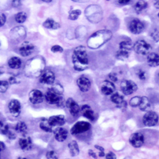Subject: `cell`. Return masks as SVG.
I'll use <instances>...</instances> for the list:
<instances>
[{
    "mask_svg": "<svg viewBox=\"0 0 159 159\" xmlns=\"http://www.w3.org/2000/svg\"><path fill=\"white\" fill-rule=\"evenodd\" d=\"M72 61L75 70L82 71L89 67V60L87 50L84 46L75 48L72 55Z\"/></svg>",
    "mask_w": 159,
    "mask_h": 159,
    "instance_id": "6da1fadb",
    "label": "cell"
},
{
    "mask_svg": "<svg viewBox=\"0 0 159 159\" xmlns=\"http://www.w3.org/2000/svg\"><path fill=\"white\" fill-rule=\"evenodd\" d=\"M44 99L49 104L60 107L65 106L66 101L62 95V89L53 87L48 89L44 95Z\"/></svg>",
    "mask_w": 159,
    "mask_h": 159,
    "instance_id": "7a4b0ae2",
    "label": "cell"
},
{
    "mask_svg": "<svg viewBox=\"0 0 159 159\" xmlns=\"http://www.w3.org/2000/svg\"><path fill=\"white\" fill-rule=\"evenodd\" d=\"M132 45L130 41L125 40L120 43L119 50L116 53V57L119 60H125L127 58L132 51Z\"/></svg>",
    "mask_w": 159,
    "mask_h": 159,
    "instance_id": "3957f363",
    "label": "cell"
},
{
    "mask_svg": "<svg viewBox=\"0 0 159 159\" xmlns=\"http://www.w3.org/2000/svg\"><path fill=\"white\" fill-rule=\"evenodd\" d=\"M91 125L86 121H79L70 128V133L72 135H79L89 132L91 129Z\"/></svg>",
    "mask_w": 159,
    "mask_h": 159,
    "instance_id": "277c9868",
    "label": "cell"
},
{
    "mask_svg": "<svg viewBox=\"0 0 159 159\" xmlns=\"http://www.w3.org/2000/svg\"><path fill=\"white\" fill-rule=\"evenodd\" d=\"M120 88L121 92L125 95H130L138 90L137 84L130 80H122L120 84Z\"/></svg>",
    "mask_w": 159,
    "mask_h": 159,
    "instance_id": "5b68a950",
    "label": "cell"
},
{
    "mask_svg": "<svg viewBox=\"0 0 159 159\" xmlns=\"http://www.w3.org/2000/svg\"><path fill=\"white\" fill-rule=\"evenodd\" d=\"M132 48L136 53L142 55H147L152 50V46L143 40L137 41Z\"/></svg>",
    "mask_w": 159,
    "mask_h": 159,
    "instance_id": "8992f818",
    "label": "cell"
},
{
    "mask_svg": "<svg viewBox=\"0 0 159 159\" xmlns=\"http://www.w3.org/2000/svg\"><path fill=\"white\" fill-rule=\"evenodd\" d=\"M159 120L158 115L152 111H148L145 112L142 117V123L145 127H151L157 125Z\"/></svg>",
    "mask_w": 159,
    "mask_h": 159,
    "instance_id": "52a82bcc",
    "label": "cell"
},
{
    "mask_svg": "<svg viewBox=\"0 0 159 159\" xmlns=\"http://www.w3.org/2000/svg\"><path fill=\"white\" fill-rule=\"evenodd\" d=\"M145 142L144 134L142 132H137L132 133L129 138L130 144L134 148H139L142 147Z\"/></svg>",
    "mask_w": 159,
    "mask_h": 159,
    "instance_id": "ba28073f",
    "label": "cell"
},
{
    "mask_svg": "<svg viewBox=\"0 0 159 159\" xmlns=\"http://www.w3.org/2000/svg\"><path fill=\"white\" fill-rule=\"evenodd\" d=\"M65 106L73 117H77L81 113V107L72 98H69L66 101Z\"/></svg>",
    "mask_w": 159,
    "mask_h": 159,
    "instance_id": "9c48e42d",
    "label": "cell"
},
{
    "mask_svg": "<svg viewBox=\"0 0 159 159\" xmlns=\"http://www.w3.org/2000/svg\"><path fill=\"white\" fill-rule=\"evenodd\" d=\"M55 75L54 72L49 69L44 70L39 77V82L45 85H52L55 81Z\"/></svg>",
    "mask_w": 159,
    "mask_h": 159,
    "instance_id": "30bf717a",
    "label": "cell"
},
{
    "mask_svg": "<svg viewBox=\"0 0 159 159\" xmlns=\"http://www.w3.org/2000/svg\"><path fill=\"white\" fill-rule=\"evenodd\" d=\"M110 100L111 102L115 104L117 107L120 110H125L127 107V103L125 100L124 97L118 92L112 94Z\"/></svg>",
    "mask_w": 159,
    "mask_h": 159,
    "instance_id": "8fae6325",
    "label": "cell"
},
{
    "mask_svg": "<svg viewBox=\"0 0 159 159\" xmlns=\"http://www.w3.org/2000/svg\"><path fill=\"white\" fill-rule=\"evenodd\" d=\"M128 28L132 33L134 35H138L143 31L145 27L143 23L140 20L134 18L129 23Z\"/></svg>",
    "mask_w": 159,
    "mask_h": 159,
    "instance_id": "7c38bea8",
    "label": "cell"
},
{
    "mask_svg": "<svg viewBox=\"0 0 159 159\" xmlns=\"http://www.w3.org/2000/svg\"><path fill=\"white\" fill-rule=\"evenodd\" d=\"M77 85L81 92L86 93L91 88V82L86 76L82 75L77 80Z\"/></svg>",
    "mask_w": 159,
    "mask_h": 159,
    "instance_id": "4fadbf2b",
    "label": "cell"
},
{
    "mask_svg": "<svg viewBox=\"0 0 159 159\" xmlns=\"http://www.w3.org/2000/svg\"><path fill=\"white\" fill-rule=\"evenodd\" d=\"M81 113L91 122H94L96 120V114L89 105H83L81 107Z\"/></svg>",
    "mask_w": 159,
    "mask_h": 159,
    "instance_id": "5bb4252c",
    "label": "cell"
},
{
    "mask_svg": "<svg viewBox=\"0 0 159 159\" xmlns=\"http://www.w3.org/2000/svg\"><path fill=\"white\" fill-rule=\"evenodd\" d=\"M35 47L33 44L29 41L23 42L19 48V52L23 57H27L31 55L34 51Z\"/></svg>",
    "mask_w": 159,
    "mask_h": 159,
    "instance_id": "9a60e30c",
    "label": "cell"
},
{
    "mask_svg": "<svg viewBox=\"0 0 159 159\" xmlns=\"http://www.w3.org/2000/svg\"><path fill=\"white\" fill-rule=\"evenodd\" d=\"M29 100L33 104H39L44 101V95L40 90L34 89L30 92Z\"/></svg>",
    "mask_w": 159,
    "mask_h": 159,
    "instance_id": "2e32d148",
    "label": "cell"
},
{
    "mask_svg": "<svg viewBox=\"0 0 159 159\" xmlns=\"http://www.w3.org/2000/svg\"><path fill=\"white\" fill-rule=\"evenodd\" d=\"M101 93L106 95H111L116 91V86L110 80H105L102 82L101 87Z\"/></svg>",
    "mask_w": 159,
    "mask_h": 159,
    "instance_id": "e0dca14e",
    "label": "cell"
},
{
    "mask_svg": "<svg viewBox=\"0 0 159 159\" xmlns=\"http://www.w3.org/2000/svg\"><path fill=\"white\" fill-rule=\"evenodd\" d=\"M21 104L18 100L13 99L8 104V109L10 113L15 117H18L21 113Z\"/></svg>",
    "mask_w": 159,
    "mask_h": 159,
    "instance_id": "ac0fdd59",
    "label": "cell"
},
{
    "mask_svg": "<svg viewBox=\"0 0 159 159\" xmlns=\"http://www.w3.org/2000/svg\"><path fill=\"white\" fill-rule=\"evenodd\" d=\"M55 139L59 142H64L68 137V131L66 128L59 127L54 131Z\"/></svg>",
    "mask_w": 159,
    "mask_h": 159,
    "instance_id": "d6986e66",
    "label": "cell"
},
{
    "mask_svg": "<svg viewBox=\"0 0 159 159\" xmlns=\"http://www.w3.org/2000/svg\"><path fill=\"white\" fill-rule=\"evenodd\" d=\"M48 122L51 126L53 127H62L66 123V118L62 115L51 116L48 118Z\"/></svg>",
    "mask_w": 159,
    "mask_h": 159,
    "instance_id": "ffe728a7",
    "label": "cell"
},
{
    "mask_svg": "<svg viewBox=\"0 0 159 159\" xmlns=\"http://www.w3.org/2000/svg\"><path fill=\"white\" fill-rule=\"evenodd\" d=\"M138 107L141 111L147 112L152 110V104L148 97L143 96L141 97V101Z\"/></svg>",
    "mask_w": 159,
    "mask_h": 159,
    "instance_id": "44dd1931",
    "label": "cell"
},
{
    "mask_svg": "<svg viewBox=\"0 0 159 159\" xmlns=\"http://www.w3.org/2000/svg\"><path fill=\"white\" fill-rule=\"evenodd\" d=\"M147 63L151 67L159 66V55L156 53H150L147 55Z\"/></svg>",
    "mask_w": 159,
    "mask_h": 159,
    "instance_id": "7402d4cb",
    "label": "cell"
},
{
    "mask_svg": "<svg viewBox=\"0 0 159 159\" xmlns=\"http://www.w3.org/2000/svg\"><path fill=\"white\" fill-rule=\"evenodd\" d=\"M19 145L23 151H28L33 147V142L31 138H21L19 140Z\"/></svg>",
    "mask_w": 159,
    "mask_h": 159,
    "instance_id": "603a6c76",
    "label": "cell"
},
{
    "mask_svg": "<svg viewBox=\"0 0 159 159\" xmlns=\"http://www.w3.org/2000/svg\"><path fill=\"white\" fill-rule=\"evenodd\" d=\"M68 148L69 150L70 154L72 157H76L79 155L80 150L77 142L75 140H72L68 143Z\"/></svg>",
    "mask_w": 159,
    "mask_h": 159,
    "instance_id": "cb8c5ba5",
    "label": "cell"
},
{
    "mask_svg": "<svg viewBox=\"0 0 159 159\" xmlns=\"http://www.w3.org/2000/svg\"><path fill=\"white\" fill-rule=\"evenodd\" d=\"M8 66L12 69H19L21 68L22 65L21 60L16 56L11 57L8 62Z\"/></svg>",
    "mask_w": 159,
    "mask_h": 159,
    "instance_id": "d4e9b609",
    "label": "cell"
},
{
    "mask_svg": "<svg viewBox=\"0 0 159 159\" xmlns=\"http://www.w3.org/2000/svg\"><path fill=\"white\" fill-rule=\"evenodd\" d=\"M12 36H15V38L20 37V39L24 38L26 36V30L25 28L23 26H18L13 29L11 31Z\"/></svg>",
    "mask_w": 159,
    "mask_h": 159,
    "instance_id": "484cf974",
    "label": "cell"
},
{
    "mask_svg": "<svg viewBox=\"0 0 159 159\" xmlns=\"http://www.w3.org/2000/svg\"><path fill=\"white\" fill-rule=\"evenodd\" d=\"M43 26L48 29H52V30H57L60 28L59 23L55 22L53 19L48 18L43 24Z\"/></svg>",
    "mask_w": 159,
    "mask_h": 159,
    "instance_id": "4316f807",
    "label": "cell"
},
{
    "mask_svg": "<svg viewBox=\"0 0 159 159\" xmlns=\"http://www.w3.org/2000/svg\"><path fill=\"white\" fill-rule=\"evenodd\" d=\"M15 129L17 133H20L23 135L26 134L28 132V127L26 124L23 122H18L15 125Z\"/></svg>",
    "mask_w": 159,
    "mask_h": 159,
    "instance_id": "83f0119b",
    "label": "cell"
},
{
    "mask_svg": "<svg viewBox=\"0 0 159 159\" xmlns=\"http://www.w3.org/2000/svg\"><path fill=\"white\" fill-rule=\"evenodd\" d=\"M148 7V3L143 0H139L134 5V10L137 13H140Z\"/></svg>",
    "mask_w": 159,
    "mask_h": 159,
    "instance_id": "f1b7e54d",
    "label": "cell"
},
{
    "mask_svg": "<svg viewBox=\"0 0 159 159\" xmlns=\"http://www.w3.org/2000/svg\"><path fill=\"white\" fill-rule=\"evenodd\" d=\"M39 127L44 132H52L53 129L52 127L50 125L48 119H43L41 120L39 123Z\"/></svg>",
    "mask_w": 159,
    "mask_h": 159,
    "instance_id": "f546056e",
    "label": "cell"
},
{
    "mask_svg": "<svg viewBox=\"0 0 159 159\" xmlns=\"http://www.w3.org/2000/svg\"><path fill=\"white\" fill-rule=\"evenodd\" d=\"M135 75L139 80L142 82H145L147 78V72L142 68L137 69L135 71Z\"/></svg>",
    "mask_w": 159,
    "mask_h": 159,
    "instance_id": "4dcf8cb0",
    "label": "cell"
},
{
    "mask_svg": "<svg viewBox=\"0 0 159 159\" xmlns=\"http://www.w3.org/2000/svg\"><path fill=\"white\" fill-rule=\"evenodd\" d=\"M27 19V13L25 12H20L16 15L15 20L18 23L21 24L25 22Z\"/></svg>",
    "mask_w": 159,
    "mask_h": 159,
    "instance_id": "1f68e13d",
    "label": "cell"
},
{
    "mask_svg": "<svg viewBox=\"0 0 159 159\" xmlns=\"http://www.w3.org/2000/svg\"><path fill=\"white\" fill-rule=\"evenodd\" d=\"M81 15V11L80 10H74L69 12L68 18L70 20H76Z\"/></svg>",
    "mask_w": 159,
    "mask_h": 159,
    "instance_id": "d6a6232c",
    "label": "cell"
},
{
    "mask_svg": "<svg viewBox=\"0 0 159 159\" xmlns=\"http://www.w3.org/2000/svg\"><path fill=\"white\" fill-rule=\"evenodd\" d=\"M141 97H142L140 96H135L132 97L129 101V105L134 108L139 107L141 101Z\"/></svg>",
    "mask_w": 159,
    "mask_h": 159,
    "instance_id": "836d02e7",
    "label": "cell"
},
{
    "mask_svg": "<svg viewBox=\"0 0 159 159\" xmlns=\"http://www.w3.org/2000/svg\"><path fill=\"white\" fill-rule=\"evenodd\" d=\"M9 87V83L5 80L0 81V93H5L7 91Z\"/></svg>",
    "mask_w": 159,
    "mask_h": 159,
    "instance_id": "e575fe53",
    "label": "cell"
},
{
    "mask_svg": "<svg viewBox=\"0 0 159 159\" xmlns=\"http://www.w3.org/2000/svg\"><path fill=\"white\" fill-rule=\"evenodd\" d=\"M94 148L98 151V157H104L106 155V153H105V149L104 147H102L101 145H94Z\"/></svg>",
    "mask_w": 159,
    "mask_h": 159,
    "instance_id": "d590c367",
    "label": "cell"
},
{
    "mask_svg": "<svg viewBox=\"0 0 159 159\" xmlns=\"http://www.w3.org/2000/svg\"><path fill=\"white\" fill-rule=\"evenodd\" d=\"M108 78L109 79V80H110L113 83H116V82H118L119 81L118 75L117 74V73H115V72H111V73H109L108 75Z\"/></svg>",
    "mask_w": 159,
    "mask_h": 159,
    "instance_id": "8d00e7d4",
    "label": "cell"
},
{
    "mask_svg": "<svg viewBox=\"0 0 159 159\" xmlns=\"http://www.w3.org/2000/svg\"><path fill=\"white\" fill-rule=\"evenodd\" d=\"M46 158L47 159H58L59 156L56 152L54 150H50L47 152Z\"/></svg>",
    "mask_w": 159,
    "mask_h": 159,
    "instance_id": "74e56055",
    "label": "cell"
},
{
    "mask_svg": "<svg viewBox=\"0 0 159 159\" xmlns=\"http://www.w3.org/2000/svg\"><path fill=\"white\" fill-rule=\"evenodd\" d=\"M51 50L53 53H62L63 52V48L59 45H54L51 47Z\"/></svg>",
    "mask_w": 159,
    "mask_h": 159,
    "instance_id": "f35d334b",
    "label": "cell"
},
{
    "mask_svg": "<svg viewBox=\"0 0 159 159\" xmlns=\"http://www.w3.org/2000/svg\"><path fill=\"white\" fill-rule=\"evenodd\" d=\"M6 22H7L6 15L4 13L0 12V27L3 26L6 23Z\"/></svg>",
    "mask_w": 159,
    "mask_h": 159,
    "instance_id": "ab89813d",
    "label": "cell"
},
{
    "mask_svg": "<svg viewBox=\"0 0 159 159\" xmlns=\"http://www.w3.org/2000/svg\"><path fill=\"white\" fill-rule=\"evenodd\" d=\"M106 159H117V156L116 153L112 151L109 152L105 155Z\"/></svg>",
    "mask_w": 159,
    "mask_h": 159,
    "instance_id": "60d3db41",
    "label": "cell"
},
{
    "mask_svg": "<svg viewBox=\"0 0 159 159\" xmlns=\"http://www.w3.org/2000/svg\"><path fill=\"white\" fill-rule=\"evenodd\" d=\"M88 153V155H89L91 157H92L93 158H94V159H98V154H97L93 150H92V149H89Z\"/></svg>",
    "mask_w": 159,
    "mask_h": 159,
    "instance_id": "b9f144b4",
    "label": "cell"
},
{
    "mask_svg": "<svg viewBox=\"0 0 159 159\" xmlns=\"http://www.w3.org/2000/svg\"><path fill=\"white\" fill-rule=\"evenodd\" d=\"M131 0H118V2L119 4L122 5H125L130 3Z\"/></svg>",
    "mask_w": 159,
    "mask_h": 159,
    "instance_id": "7bdbcfd3",
    "label": "cell"
},
{
    "mask_svg": "<svg viewBox=\"0 0 159 159\" xmlns=\"http://www.w3.org/2000/svg\"><path fill=\"white\" fill-rule=\"evenodd\" d=\"M10 83L11 84H16V78L15 77H11L9 79Z\"/></svg>",
    "mask_w": 159,
    "mask_h": 159,
    "instance_id": "ee69618b",
    "label": "cell"
},
{
    "mask_svg": "<svg viewBox=\"0 0 159 159\" xmlns=\"http://www.w3.org/2000/svg\"><path fill=\"white\" fill-rule=\"evenodd\" d=\"M20 5V0H13V5L15 7H18Z\"/></svg>",
    "mask_w": 159,
    "mask_h": 159,
    "instance_id": "f6af8a7d",
    "label": "cell"
},
{
    "mask_svg": "<svg viewBox=\"0 0 159 159\" xmlns=\"http://www.w3.org/2000/svg\"><path fill=\"white\" fill-rule=\"evenodd\" d=\"M5 144L2 142L0 141V153L3 152L5 150Z\"/></svg>",
    "mask_w": 159,
    "mask_h": 159,
    "instance_id": "bcb514c9",
    "label": "cell"
},
{
    "mask_svg": "<svg viewBox=\"0 0 159 159\" xmlns=\"http://www.w3.org/2000/svg\"><path fill=\"white\" fill-rule=\"evenodd\" d=\"M154 7L157 9H159V0H155L154 2Z\"/></svg>",
    "mask_w": 159,
    "mask_h": 159,
    "instance_id": "7dc6e473",
    "label": "cell"
},
{
    "mask_svg": "<svg viewBox=\"0 0 159 159\" xmlns=\"http://www.w3.org/2000/svg\"><path fill=\"white\" fill-rule=\"evenodd\" d=\"M5 71V68L3 67V66H0V75L3 74Z\"/></svg>",
    "mask_w": 159,
    "mask_h": 159,
    "instance_id": "c3c4849f",
    "label": "cell"
},
{
    "mask_svg": "<svg viewBox=\"0 0 159 159\" xmlns=\"http://www.w3.org/2000/svg\"><path fill=\"white\" fill-rule=\"evenodd\" d=\"M5 124L3 122V121L0 119V130H1L3 127H4V125H5Z\"/></svg>",
    "mask_w": 159,
    "mask_h": 159,
    "instance_id": "681fc988",
    "label": "cell"
},
{
    "mask_svg": "<svg viewBox=\"0 0 159 159\" xmlns=\"http://www.w3.org/2000/svg\"><path fill=\"white\" fill-rule=\"evenodd\" d=\"M41 1H43L45 3H50L52 2V0H41Z\"/></svg>",
    "mask_w": 159,
    "mask_h": 159,
    "instance_id": "f907efd6",
    "label": "cell"
},
{
    "mask_svg": "<svg viewBox=\"0 0 159 159\" xmlns=\"http://www.w3.org/2000/svg\"><path fill=\"white\" fill-rule=\"evenodd\" d=\"M18 159H27L26 158H23V157H19Z\"/></svg>",
    "mask_w": 159,
    "mask_h": 159,
    "instance_id": "816d5d0a",
    "label": "cell"
},
{
    "mask_svg": "<svg viewBox=\"0 0 159 159\" xmlns=\"http://www.w3.org/2000/svg\"><path fill=\"white\" fill-rule=\"evenodd\" d=\"M158 79H159V72H158Z\"/></svg>",
    "mask_w": 159,
    "mask_h": 159,
    "instance_id": "f5cc1de1",
    "label": "cell"
},
{
    "mask_svg": "<svg viewBox=\"0 0 159 159\" xmlns=\"http://www.w3.org/2000/svg\"><path fill=\"white\" fill-rule=\"evenodd\" d=\"M158 17L159 18V12H158Z\"/></svg>",
    "mask_w": 159,
    "mask_h": 159,
    "instance_id": "db71d44e",
    "label": "cell"
},
{
    "mask_svg": "<svg viewBox=\"0 0 159 159\" xmlns=\"http://www.w3.org/2000/svg\"><path fill=\"white\" fill-rule=\"evenodd\" d=\"M0 46H1V43H0Z\"/></svg>",
    "mask_w": 159,
    "mask_h": 159,
    "instance_id": "11a10c76",
    "label": "cell"
},
{
    "mask_svg": "<svg viewBox=\"0 0 159 159\" xmlns=\"http://www.w3.org/2000/svg\"><path fill=\"white\" fill-rule=\"evenodd\" d=\"M107 1H109V0H107Z\"/></svg>",
    "mask_w": 159,
    "mask_h": 159,
    "instance_id": "9f6ffc18",
    "label": "cell"
}]
</instances>
